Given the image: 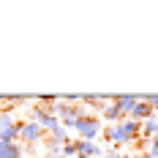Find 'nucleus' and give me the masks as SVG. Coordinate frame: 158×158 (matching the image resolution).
<instances>
[{
  "instance_id": "1",
  "label": "nucleus",
  "mask_w": 158,
  "mask_h": 158,
  "mask_svg": "<svg viewBox=\"0 0 158 158\" xmlns=\"http://www.w3.org/2000/svg\"><path fill=\"white\" fill-rule=\"evenodd\" d=\"M142 136V123H136V120H123V123H114V126L104 128V139L106 142H114L117 147H123V144L134 142V139H139Z\"/></svg>"
},
{
  "instance_id": "2",
  "label": "nucleus",
  "mask_w": 158,
  "mask_h": 158,
  "mask_svg": "<svg viewBox=\"0 0 158 158\" xmlns=\"http://www.w3.org/2000/svg\"><path fill=\"white\" fill-rule=\"evenodd\" d=\"M25 123H16L11 112H0V142H19Z\"/></svg>"
},
{
  "instance_id": "3",
  "label": "nucleus",
  "mask_w": 158,
  "mask_h": 158,
  "mask_svg": "<svg viewBox=\"0 0 158 158\" xmlns=\"http://www.w3.org/2000/svg\"><path fill=\"white\" fill-rule=\"evenodd\" d=\"M79 134V139H85V142H93L95 136L101 134V117H95V114H87V117H82L77 120V128H74Z\"/></svg>"
},
{
  "instance_id": "4",
  "label": "nucleus",
  "mask_w": 158,
  "mask_h": 158,
  "mask_svg": "<svg viewBox=\"0 0 158 158\" xmlns=\"http://www.w3.org/2000/svg\"><path fill=\"white\" fill-rule=\"evenodd\" d=\"M30 117H33V123H38L44 131H55V128L60 126V117H55V114H47V109H44L41 104L30 106Z\"/></svg>"
},
{
  "instance_id": "5",
  "label": "nucleus",
  "mask_w": 158,
  "mask_h": 158,
  "mask_svg": "<svg viewBox=\"0 0 158 158\" xmlns=\"http://www.w3.org/2000/svg\"><path fill=\"white\" fill-rule=\"evenodd\" d=\"M44 134H47V131H44V128L38 126V123H25V126H22V134H19V142H25L27 144V147H33V144L35 142H41V139H44Z\"/></svg>"
},
{
  "instance_id": "6",
  "label": "nucleus",
  "mask_w": 158,
  "mask_h": 158,
  "mask_svg": "<svg viewBox=\"0 0 158 158\" xmlns=\"http://www.w3.org/2000/svg\"><path fill=\"white\" fill-rule=\"evenodd\" d=\"M150 117H156V109L144 101L142 95H139V101H136V106L131 112V120H136V123H144V120H150Z\"/></svg>"
},
{
  "instance_id": "7",
  "label": "nucleus",
  "mask_w": 158,
  "mask_h": 158,
  "mask_svg": "<svg viewBox=\"0 0 158 158\" xmlns=\"http://www.w3.org/2000/svg\"><path fill=\"white\" fill-rule=\"evenodd\" d=\"M77 156L79 158H104V150L93 142H85V139H77Z\"/></svg>"
},
{
  "instance_id": "8",
  "label": "nucleus",
  "mask_w": 158,
  "mask_h": 158,
  "mask_svg": "<svg viewBox=\"0 0 158 158\" xmlns=\"http://www.w3.org/2000/svg\"><path fill=\"white\" fill-rule=\"evenodd\" d=\"M136 101H139V95H114V98H112V104L123 112V117H131V112H134V106H136Z\"/></svg>"
},
{
  "instance_id": "9",
  "label": "nucleus",
  "mask_w": 158,
  "mask_h": 158,
  "mask_svg": "<svg viewBox=\"0 0 158 158\" xmlns=\"http://www.w3.org/2000/svg\"><path fill=\"white\" fill-rule=\"evenodd\" d=\"M0 158H25V147L19 142H0Z\"/></svg>"
},
{
  "instance_id": "10",
  "label": "nucleus",
  "mask_w": 158,
  "mask_h": 158,
  "mask_svg": "<svg viewBox=\"0 0 158 158\" xmlns=\"http://www.w3.org/2000/svg\"><path fill=\"white\" fill-rule=\"evenodd\" d=\"M101 117H104L106 123H112V126H114V123H123V120H128V117H123V112L117 109L114 104H106V106L101 109Z\"/></svg>"
},
{
  "instance_id": "11",
  "label": "nucleus",
  "mask_w": 158,
  "mask_h": 158,
  "mask_svg": "<svg viewBox=\"0 0 158 158\" xmlns=\"http://www.w3.org/2000/svg\"><path fill=\"white\" fill-rule=\"evenodd\" d=\"M142 136L147 139V142L158 139V117H150V120H144V123H142Z\"/></svg>"
},
{
  "instance_id": "12",
  "label": "nucleus",
  "mask_w": 158,
  "mask_h": 158,
  "mask_svg": "<svg viewBox=\"0 0 158 158\" xmlns=\"http://www.w3.org/2000/svg\"><path fill=\"white\" fill-rule=\"evenodd\" d=\"M49 136H52V139H57V142H60V144L71 142V139H68V131H65V128H63V123H60V126L55 128V131H49Z\"/></svg>"
},
{
  "instance_id": "13",
  "label": "nucleus",
  "mask_w": 158,
  "mask_h": 158,
  "mask_svg": "<svg viewBox=\"0 0 158 158\" xmlns=\"http://www.w3.org/2000/svg\"><path fill=\"white\" fill-rule=\"evenodd\" d=\"M60 156H63V158L77 156V142H65V144H63V150H60Z\"/></svg>"
},
{
  "instance_id": "14",
  "label": "nucleus",
  "mask_w": 158,
  "mask_h": 158,
  "mask_svg": "<svg viewBox=\"0 0 158 158\" xmlns=\"http://www.w3.org/2000/svg\"><path fill=\"white\" fill-rule=\"evenodd\" d=\"M104 158H126V156H123V150H120V147L114 144L112 150H106V153H104Z\"/></svg>"
},
{
  "instance_id": "15",
  "label": "nucleus",
  "mask_w": 158,
  "mask_h": 158,
  "mask_svg": "<svg viewBox=\"0 0 158 158\" xmlns=\"http://www.w3.org/2000/svg\"><path fill=\"white\" fill-rule=\"evenodd\" d=\"M142 98H144V101H147V104H150V106L158 112V93H147V95H142Z\"/></svg>"
},
{
  "instance_id": "16",
  "label": "nucleus",
  "mask_w": 158,
  "mask_h": 158,
  "mask_svg": "<svg viewBox=\"0 0 158 158\" xmlns=\"http://www.w3.org/2000/svg\"><path fill=\"white\" fill-rule=\"evenodd\" d=\"M147 156H150V158H158V139H153V142H150V150H147Z\"/></svg>"
},
{
  "instance_id": "17",
  "label": "nucleus",
  "mask_w": 158,
  "mask_h": 158,
  "mask_svg": "<svg viewBox=\"0 0 158 158\" xmlns=\"http://www.w3.org/2000/svg\"><path fill=\"white\" fill-rule=\"evenodd\" d=\"M136 158H150V156H147V153H142V156H136Z\"/></svg>"
},
{
  "instance_id": "18",
  "label": "nucleus",
  "mask_w": 158,
  "mask_h": 158,
  "mask_svg": "<svg viewBox=\"0 0 158 158\" xmlns=\"http://www.w3.org/2000/svg\"><path fill=\"white\" fill-rule=\"evenodd\" d=\"M47 158H63V156H47Z\"/></svg>"
},
{
  "instance_id": "19",
  "label": "nucleus",
  "mask_w": 158,
  "mask_h": 158,
  "mask_svg": "<svg viewBox=\"0 0 158 158\" xmlns=\"http://www.w3.org/2000/svg\"><path fill=\"white\" fill-rule=\"evenodd\" d=\"M126 158H128V156H126Z\"/></svg>"
}]
</instances>
